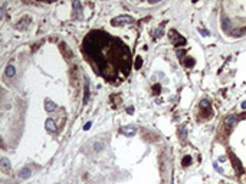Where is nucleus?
<instances>
[{"mask_svg":"<svg viewBox=\"0 0 246 184\" xmlns=\"http://www.w3.org/2000/svg\"><path fill=\"white\" fill-rule=\"evenodd\" d=\"M6 76H7V78L15 76V68L12 66V65H9V66L6 68Z\"/></svg>","mask_w":246,"mask_h":184,"instance_id":"12","label":"nucleus"},{"mask_svg":"<svg viewBox=\"0 0 246 184\" xmlns=\"http://www.w3.org/2000/svg\"><path fill=\"white\" fill-rule=\"evenodd\" d=\"M219 160H220V161H222V163H223V161H225V160H226V157H225V155H220V157H219Z\"/></svg>","mask_w":246,"mask_h":184,"instance_id":"21","label":"nucleus"},{"mask_svg":"<svg viewBox=\"0 0 246 184\" xmlns=\"http://www.w3.org/2000/svg\"><path fill=\"white\" fill-rule=\"evenodd\" d=\"M46 128H48V131H51V133H55L56 131V124H55V121L53 119H46Z\"/></svg>","mask_w":246,"mask_h":184,"instance_id":"8","label":"nucleus"},{"mask_svg":"<svg viewBox=\"0 0 246 184\" xmlns=\"http://www.w3.org/2000/svg\"><path fill=\"white\" fill-rule=\"evenodd\" d=\"M88 97H89V85L88 82L85 84V97H84V104H87L88 102Z\"/></svg>","mask_w":246,"mask_h":184,"instance_id":"14","label":"nucleus"},{"mask_svg":"<svg viewBox=\"0 0 246 184\" xmlns=\"http://www.w3.org/2000/svg\"><path fill=\"white\" fill-rule=\"evenodd\" d=\"M229 155H230V160H232V164H233V167H235V170H236V173L238 174H242L243 173V168H242V164H240V161H239V158L230 151L229 152Z\"/></svg>","mask_w":246,"mask_h":184,"instance_id":"5","label":"nucleus"},{"mask_svg":"<svg viewBox=\"0 0 246 184\" xmlns=\"http://www.w3.org/2000/svg\"><path fill=\"white\" fill-rule=\"evenodd\" d=\"M1 170H3V171H9V170H10V164H9V160H7V158H3V160H1Z\"/></svg>","mask_w":246,"mask_h":184,"instance_id":"11","label":"nucleus"},{"mask_svg":"<svg viewBox=\"0 0 246 184\" xmlns=\"http://www.w3.org/2000/svg\"><path fill=\"white\" fill-rule=\"evenodd\" d=\"M45 108H46V111H48V112H52V111L56 109V105H55L51 99H46V102H45Z\"/></svg>","mask_w":246,"mask_h":184,"instance_id":"9","label":"nucleus"},{"mask_svg":"<svg viewBox=\"0 0 246 184\" xmlns=\"http://www.w3.org/2000/svg\"><path fill=\"white\" fill-rule=\"evenodd\" d=\"M181 164H183V167L190 166V164H192V157H190V155H186V157L183 158V163H181Z\"/></svg>","mask_w":246,"mask_h":184,"instance_id":"13","label":"nucleus"},{"mask_svg":"<svg viewBox=\"0 0 246 184\" xmlns=\"http://www.w3.org/2000/svg\"><path fill=\"white\" fill-rule=\"evenodd\" d=\"M89 128H91V122H87V124H85V127H84V130H85V131H88Z\"/></svg>","mask_w":246,"mask_h":184,"instance_id":"20","label":"nucleus"},{"mask_svg":"<svg viewBox=\"0 0 246 184\" xmlns=\"http://www.w3.org/2000/svg\"><path fill=\"white\" fill-rule=\"evenodd\" d=\"M242 109H246V101L245 102H242Z\"/></svg>","mask_w":246,"mask_h":184,"instance_id":"22","label":"nucleus"},{"mask_svg":"<svg viewBox=\"0 0 246 184\" xmlns=\"http://www.w3.org/2000/svg\"><path fill=\"white\" fill-rule=\"evenodd\" d=\"M134 19L131 16H127V15H123V16H117L112 19V25L114 26H120V25H125V23H133Z\"/></svg>","mask_w":246,"mask_h":184,"instance_id":"4","label":"nucleus"},{"mask_svg":"<svg viewBox=\"0 0 246 184\" xmlns=\"http://www.w3.org/2000/svg\"><path fill=\"white\" fill-rule=\"evenodd\" d=\"M134 66H135V69H140V68L142 66V58H140V56H138V58L135 59V62H134Z\"/></svg>","mask_w":246,"mask_h":184,"instance_id":"15","label":"nucleus"},{"mask_svg":"<svg viewBox=\"0 0 246 184\" xmlns=\"http://www.w3.org/2000/svg\"><path fill=\"white\" fill-rule=\"evenodd\" d=\"M84 52L88 56V61L95 66V70L108 81L117 78L118 69L124 75H128L130 72V50L105 32H91L84 40Z\"/></svg>","mask_w":246,"mask_h":184,"instance_id":"1","label":"nucleus"},{"mask_svg":"<svg viewBox=\"0 0 246 184\" xmlns=\"http://www.w3.org/2000/svg\"><path fill=\"white\" fill-rule=\"evenodd\" d=\"M170 39L174 46H184L186 45V39L181 35H178L177 30H170Z\"/></svg>","mask_w":246,"mask_h":184,"instance_id":"3","label":"nucleus"},{"mask_svg":"<svg viewBox=\"0 0 246 184\" xmlns=\"http://www.w3.org/2000/svg\"><path fill=\"white\" fill-rule=\"evenodd\" d=\"M199 108H200V115L202 118H211L213 115V112H211V108H210V102L207 99H203L200 102V105H199Z\"/></svg>","mask_w":246,"mask_h":184,"instance_id":"2","label":"nucleus"},{"mask_svg":"<svg viewBox=\"0 0 246 184\" xmlns=\"http://www.w3.org/2000/svg\"><path fill=\"white\" fill-rule=\"evenodd\" d=\"M30 174H32V173H30V168L26 167V168H23V170L20 171V174H19V176H20L22 178H27V177H30Z\"/></svg>","mask_w":246,"mask_h":184,"instance_id":"10","label":"nucleus"},{"mask_svg":"<svg viewBox=\"0 0 246 184\" xmlns=\"http://www.w3.org/2000/svg\"><path fill=\"white\" fill-rule=\"evenodd\" d=\"M183 65H184V66H193L194 65V59H192V58H190V59H186V61H183Z\"/></svg>","mask_w":246,"mask_h":184,"instance_id":"16","label":"nucleus"},{"mask_svg":"<svg viewBox=\"0 0 246 184\" xmlns=\"http://www.w3.org/2000/svg\"><path fill=\"white\" fill-rule=\"evenodd\" d=\"M180 134H181V140H186V130L183 127L180 128Z\"/></svg>","mask_w":246,"mask_h":184,"instance_id":"18","label":"nucleus"},{"mask_svg":"<svg viewBox=\"0 0 246 184\" xmlns=\"http://www.w3.org/2000/svg\"><path fill=\"white\" fill-rule=\"evenodd\" d=\"M153 89H154V94H158V92H160V85H154Z\"/></svg>","mask_w":246,"mask_h":184,"instance_id":"19","label":"nucleus"},{"mask_svg":"<svg viewBox=\"0 0 246 184\" xmlns=\"http://www.w3.org/2000/svg\"><path fill=\"white\" fill-rule=\"evenodd\" d=\"M213 167H214V170H216V171H219L220 174H225V170H223V168H220L219 166H217V164H216V163H213Z\"/></svg>","mask_w":246,"mask_h":184,"instance_id":"17","label":"nucleus"},{"mask_svg":"<svg viewBox=\"0 0 246 184\" xmlns=\"http://www.w3.org/2000/svg\"><path fill=\"white\" fill-rule=\"evenodd\" d=\"M239 122V118L236 117V115H229L226 118V121H225V125L228 127V128H233V127H236V124Z\"/></svg>","mask_w":246,"mask_h":184,"instance_id":"6","label":"nucleus"},{"mask_svg":"<svg viewBox=\"0 0 246 184\" xmlns=\"http://www.w3.org/2000/svg\"><path fill=\"white\" fill-rule=\"evenodd\" d=\"M121 133L125 134L127 137H133V135L135 134V127H131V125H128V127H123V128H121Z\"/></svg>","mask_w":246,"mask_h":184,"instance_id":"7","label":"nucleus"}]
</instances>
